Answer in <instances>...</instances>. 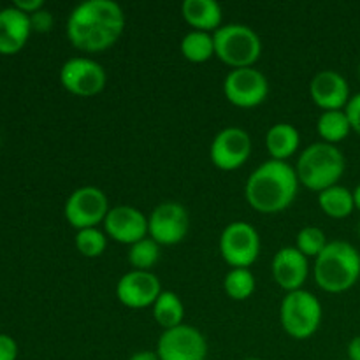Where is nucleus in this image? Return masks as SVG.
Here are the masks:
<instances>
[{"instance_id":"nucleus-5","label":"nucleus","mask_w":360,"mask_h":360,"mask_svg":"<svg viewBox=\"0 0 360 360\" xmlns=\"http://www.w3.org/2000/svg\"><path fill=\"white\" fill-rule=\"evenodd\" d=\"M213 39L214 56L232 69L253 67L262 55V41L248 25H221L213 34Z\"/></svg>"},{"instance_id":"nucleus-7","label":"nucleus","mask_w":360,"mask_h":360,"mask_svg":"<svg viewBox=\"0 0 360 360\" xmlns=\"http://www.w3.org/2000/svg\"><path fill=\"white\" fill-rule=\"evenodd\" d=\"M218 248L232 269H250L260 255V236L248 221H231L221 231Z\"/></svg>"},{"instance_id":"nucleus-17","label":"nucleus","mask_w":360,"mask_h":360,"mask_svg":"<svg viewBox=\"0 0 360 360\" xmlns=\"http://www.w3.org/2000/svg\"><path fill=\"white\" fill-rule=\"evenodd\" d=\"M309 95L322 111H340L352 98L350 84L338 70H320L309 83Z\"/></svg>"},{"instance_id":"nucleus-14","label":"nucleus","mask_w":360,"mask_h":360,"mask_svg":"<svg viewBox=\"0 0 360 360\" xmlns=\"http://www.w3.org/2000/svg\"><path fill=\"white\" fill-rule=\"evenodd\" d=\"M162 294V283L153 271L132 269L116 283V297L130 309L151 308Z\"/></svg>"},{"instance_id":"nucleus-34","label":"nucleus","mask_w":360,"mask_h":360,"mask_svg":"<svg viewBox=\"0 0 360 360\" xmlns=\"http://www.w3.org/2000/svg\"><path fill=\"white\" fill-rule=\"evenodd\" d=\"M129 360H160V359H158L157 352L141 350V352H136L134 355H130Z\"/></svg>"},{"instance_id":"nucleus-21","label":"nucleus","mask_w":360,"mask_h":360,"mask_svg":"<svg viewBox=\"0 0 360 360\" xmlns=\"http://www.w3.org/2000/svg\"><path fill=\"white\" fill-rule=\"evenodd\" d=\"M151 308H153L155 322L164 330L174 329V327L181 326L185 320V304H183L181 297L172 290H162Z\"/></svg>"},{"instance_id":"nucleus-20","label":"nucleus","mask_w":360,"mask_h":360,"mask_svg":"<svg viewBox=\"0 0 360 360\" xmlns=\"http://www.w3.org/2000/svg\"><path fill=\"white\" fill-rule=\"evenodd\" d=\"M299 144H301V134H299L297 127H294L292 123H274L266 134L267 153L271 155L273 160L288 162V158L297 153Z\"/></svg>"},{"instance_id":"nucleus-15","label":"nucleus","mask_w":360,"mask_h":360,"mask_svg":"<svg viewBox=\"0 0 360 360\" xmlns=\"http://www.w3.org/2000/svg\"><path fill=\"white\" fill-rule=\"evenodd\" d=\"M104 232L120 245H136L148 238V217L134 206H115L109 210L104 220Z\"/></svg>"},{"instance_id":"nucleus-38","label":"nucleus","mask_w":360,"mask_h":360,"mask_svg":"<svg viewBox=\"0 0 360 360\" xmlns=\"http://www.w3.org/2000/svg\"><path fill=\"white\" fill-rule=\"evenodd\" d=\"M359 236H360V224H359Z\"/></svg>"},{"instance_id":"nucleus-10","label":"nucleus","mask_w":360,"mask_h":360,"mask_svg":"<svg viewBox=\"0 0 360 360\" xmlns=\"http://www.w3.org/2000/svg\"><path fill=\"white\" fill-rule=\"evenodd\" d=\"M60 83L76 97H95L108 83L105 69L88 56H74L63 62L60 69Z\"/></svg>"},{"instance_id":"nucleus-8","label":"nucleus","mask_w":360,"mask_h":360,"mask_svg":"<svg viewBox=\"0 0 360 360\" xmlns=\"http://www.w3.org/2000/svg\"><path fill=\"white\" fill-rule=\"evenodd\" d=\"M109 210L111 207H109L108 195L97 186L84 185L74 190L67 197L63 214L70 227H74L76 231H83V229H91L97 227L98 224H104Z\"/></svg>"},{"instance_id":"nucleus-35","label":"nucleus","mask_w":360,"mask_h":360,"mask_svg":"<svg viewBox=\"0 0 360 360\" xmlns=\"http://www.w3.org/2000/svg\"><path fill=\"white\" fill-rule=\"evenodd\" d=\"M354 202H355V210L360 211V183L357 185V188L354 190Z\"/></svg>"},{"instance_id":"nucleus-4","label":"nucleus","mask_w":360,"mask_h":360,"mask_svg":"<svg viewBox=\"0 0 360 360\" xmlns=\"http://www.w3.org/2000/svg\"><path fill=\"white\" fill-rule=\"evenodd\" d=\"M347 160L343 151L329 143H313L299 155L295 172L299 183L311 192H323L338 185L345 174Z\"/></svg>"},{"instance_id":"nucleus-13","label":"nucleus","mask_w":360,"mask_h":360,"mask_svg":"<svg viewBox=\"0 0 360 360\" xmlns=\"http://www.w3.org/2000/svg\"><path fill=\"white\" fill-rule=\"evenodd\" d=\"M190 229V217L178 202H162L148 217V236L160 246L179 245Z\"/></svg>"},{"instance_id":"nucleus-11","label":"nucleus","mask_w":360,"mask_h":360,"mask_svg":"<svg viewBox=\"0 0 360 360\" xmlns=\"http://www.w3.org/2000/svg\"><path fill=\"white\" fill-rule=\"evenodd\" d=\"M155 352L160 360H206L210 347L199 329L181 323L160 334Z\"/></svg>"},{"instance_id":"nucleus-31","label":"nucleus","mask_w":360,"mask_h":360,"mask_svg":"<svg viewBox=\"0 0 360 360\" xmlns=\"http://www.w3.org/2000/svg\"><path fill=\"white\" fill-rule=\"evenodd\" d=\"M20 348H18L16 340L9 334L0 333V360H16Z\"/></svg>"},{"instance_id":"nucleus-26","label":"nucleus","mask_w":360,"mask_h":360,"mask_svg":"<svg viewBox=\"0 0 360 360\" xmlns=\"http://www.w3.org/2000/svg\"><path fill=\"white\" fill-rule=\"evenodd\" d=\"M158 259H160V245L155 243L150 236L129 248V264L137 271H151Z\"/></svg>"},{"instance_id":"nucleus-16","label":"nucleus","mask_w":360,"mask_h":360,"mask_svg":"<svg viewBox=\"0 0 360 360\" xmlns=\"http://www.w3.org/2000/svg\"><path fill=\"white\" fill-rule=\"evenodd\" d=\"M274 281L285 292L302 290L309 274V259L302 255L295 246H283L278 250L271 262Z\"/></svg>"},{"instance_id":"nucleus-9","label":"nucleus","mask_w":360,"mask_h":360,"mask_svg":"<svg viewBox=\"0 0 360 360\" xmlns=\"http://www.w3.org/2000/svg\"><path fill=\"white\" fill-rule=\"evenodd\" d=\"M224 95L236 108H259L269 95V81L255 67L232 69L224 79Z\"/></svg>"},{"instance_id":"nucleus-32","label":"nucleus","mask_w":360,"mask_h":360,"mask_svg":"<svg viewBox=\"0 0 360 360\" xmlns=\"http://www.w3.org/2000/svg\"><path fill=\"white\" fill-rule=\"evenodd\" d=\"M13 6L16 7V9H20L21 13L25 14H34L37 13L39 9H42L44 7V0H14Z\"/></svg>"},{"instance_id":"nucleus-27","label":"nucleus","mask_w":360,"mask_h":360,"mask_svg":"<svg viewBox=\"0 0 360 360\" xmlns=\"http://www.w3.org/2000/svg\"><path fill=\"white\" fill-rule=\"evenodd\" d=\"M108 248V236L101 229L91 227L76 232V250L86 259H97Z\"/></svg>"},{"instance_id":"nucleus-12","label":"nucleus","mask_w":360,"mask_h":360,"mask_svg":"<svg viewBox=\"0 0 360 360\" xmlns=\"http://www.w3.org/2000/svg\"><path fill=\"white\" fill-rule=\"evenodd\" d=\"M252 148V137L245 129L225 127L211 141L210 158L214 167L225 172H232L248 162Z\"/></svg>"},{"instance_id":"nucleus-23","label":"nucleus","mask_w":360,"mask_h":360,"mask_svg":"<svg viewBox=\"0 0 360 360\" xmlns=\"http://www.w3.org/2000/svg\"><path fill=\"white\" fill-rule=\"evenodd\" d=\"M316 132L323 143L338 146V143L345 141L352 132L350 120L345 109L340 111H323L316 120Z\"/></svg>"},{"instance_id":"nucleus-25","label":"nucleus","mask_w":360,"mask_h":360,"mask_svg":"<svg viewBox=\"0 0 360 360\" xmlns=\"http://www.w3.org/2000/svg\"><path fill=\"white\" fill-rule=\"evenodd\" d=\"M257 287L255 276L250 269H231L225 274L224 290L234 301H246L253 295Z\"/></svg>"},{"instance_id":"nucleus-36","label":"nucleus","mask_w":360,"mask_h":360,"mask_svg":"<svg viewBox=\"0 0 360 360\" xmlns=\"http://www.w3.org/2000/svg\"><path fill=\"white\" fill-rule=\"evenodd\" d=\"M359 79H360V62H359Z\"/></svg>"},{"instance_id":"nucleus-30","label":"nucleus","mask_w":360,"mask_h":360,"mask_svg":"<svg viewBox=\"0 0 360 360\" xmlns=\"http://www.w3.org/2000/svg\"><path fill=\"white\" fill-rule=\"evenodd\" d=\"M348 120H350V127L354 132H357L360 136V91L359 94L352 95V98L348 101L347 108H345Z\"/></svg>"},{"instance_id":"nucleus-19","label":"nucleus","mask_w":360,"mask_h":360,"mask_svg":"<svg viewBox=\"0 0 360 360\" xmlns=\"http://www.w3.org/2000/svg\"><path fill=\"white\" fill-rule=\"evenodd\" d=\"M181 16L192 30L207 34H214L224 20V13L217 0H185L181 4Z\"/></svg>"},{"instance_id":"nucleus-6","label":"nucleus","mask_w":360,"mask_h":360,"mask_svg":"<svg viewBox=\"0 0 360 360\" xmlns=\"http://www.w3.org/2000/svg\"><path fill=\"white\" fill-rule=\"evenodd\" d=\"M322 302L308 290L288 292L280 306V322L285 333L297 341L309 340L322 326Z\"/></svg>"},{"instance_id":"nucleus-22","label":"nucleus","mask_w":360,"mask_h":360,"mask_svg":"<svg viewBox=\"0 0 360 360\" xmlns=\"http://www.w3.org/2000/svg\"><path fill=\"white\" fill-rule=\"evenodd\" d=\"M319 206L327 217L343 220L350 217L355 210L354 192H350L347 186L334 185L319 193Z\"/></svg>"},{"instance_id":"nucleus-37","label":"nucleus","mask_w":360,"mask_h":360,"mask_svg":"<svg viewBox=\"0 0 360 360\" xmlns=\"http://www.w3.org/2000/svg\"><path fill=\"white\" fill-rule=\"evenodd\" d=\"M245 360H260V359H245Z\"/></svg>"},{"instance_id":"nucleus-18","label":"nucleus","mask_w":360,"mask_h":360,"mask_svg":"<svg viewBox=\"0 0 360 360\" xmlns=\"http://www.w3.org/2000/svg\"><path fill=\"white\" fill-rule=\"evenodd\" d=\"M32 34L30 16L14 6L0 9V53L14 55L27 44Z\"/></svg>"},{"instance_id":"nucleus-24","label":"nucleus","mask_w":360,"mask_h":360,"mask_svg":"<svg viewBox=\"0 0 360 360\" xmlns=\"http://www.w3.org/2000/svg\"><path fill=\"white\" fill-rule=\"evenodd\" d=\"M181 55L192 63H204L214 56L213 34L199 30H190L181 39Z\"/></svg>"},{"instance_id":"nucleus-33","label":"nucleus","mask_w":360,"mask_h":360,"mask_svg":"<svg viewBox=\"0 0 360 360\" xmlns=\"http://www.w3.org/2000/svg\"><path fill=\"white\" fill-rule=\"evenodd\" d=\"M347 354L348 360H360V336H355L354 340L348 343Z\"/></svg>"},{"instance_id":"nucleus-2","label":"nucleus","mask_w":360,"mask_h":360,"mask_svg":"<svg viewBox=\"0 0 360 360\" xmlns=\"http://www.w3.org/2000/svg\"><path fill=\"white\" fill-rule=\"evenodd\" d=\"M295 167L288 162H262L252 171L245 185V199L257 213L276 214L288 210L299 192Z\"/></svg>"},{"instance_id":"nucleus-29","label":"nucleus","mask_w":360,"mask_h":360,"mask_svg":"<svg viewBox=\"0 0 360 360\" xmlns=\"http://www.w3.org/2000/svg\"><path fill=\"white\" fill-rule=\"evenodd\" d=\"M53 23H55V20H53V14L49 13V11L46 9V7H42V9H39L37 13L30 14L32 32H39V34H46V32L51 30Z\"/></svg>"},{"instance_id":"nucleus-1","label":"nucleus","mask_w":360,"mask_h":360,"mask_svg":"<svg viewBox=\"0 0 360 360\" xmlns=\"http://www.w3.org/2000/svg\"><path fill=\"white\" fill-rule=\"evenodd\" d=\"M127 18L122 6L112 0H86L70 11L67 37L84 53H101L118 42Z\"/></svg>"},{"instance_id":"nucleus-3","label":"nucleus","mask_w":360,"mask_h":360,"mask_svg":"<svg viewBox=\"0 0 360 360\" xmlns=\"http://www.w3.org/2000/svg\"><path fill=\"white\" fill-rule=\"evenodd\" d=\"M313 278L319 288L327 294H343L355 287L360 278V253L343 239L327 243L315 259Z\"/></svg>"},{"instance_id":"nucleus-28","label":"nucleus","mask_w":360,"mask_h":360,"mask_svg":"<svg viewBox=\"0 0 360 360\" xmlns=\"http://www.w3.org/2000/svg\"><path fill=\"white\" fill-rule=\"evenodd\" d=\"M327 243L329 241L322 229L315 227V225H306L295 238V248L308 259H316L327 246Z\"/></svg>"}]
</instances>
